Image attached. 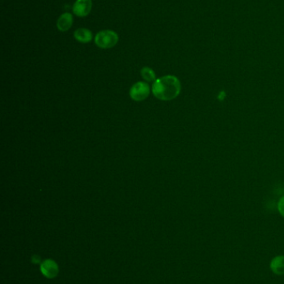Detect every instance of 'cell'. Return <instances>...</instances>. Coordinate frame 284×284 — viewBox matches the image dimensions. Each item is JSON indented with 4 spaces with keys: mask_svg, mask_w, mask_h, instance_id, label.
<instances>
[{
    "mask_svg": "<svg viewBox=\"0 0 284 284\" xmlns=\"http://www.w3.org/2000/svg\"><path fill=\"white\" fill-rule=\"evenodd\" d=\"M152 92L159 100L171 101L180 94L181 83L177 76L167 75L157 79L152 87Z\"/></svg>",
    "mask_w": 284,
    "mask_h": 284,
    "instance_id": "obj_1",
    "label": "cell"
},
{
    "mask_svg": "<svg viewBox=\"0 0 284 284\" xmlns=\"http://www.w3.org/2000/svg\"><path fill=\"white\" fill-rule=\"evenodd\" d=\"M119 35L116 32L109 29L102 30L99 32L95 35L94 38V42L97 47H99L102 49H109V48H114L117 45L119 42Z\"/></svg>",
    "mask_w": 284,
    "mask_h": 284,
    "instance_id": "obj_2",
    "label": "cell"
},
{
    "mask_svg": "<svg viewBox=\"0 0 284 284\" xmlns=\"http://www.w3.org/2000/svg\"><path fill=\"white\" fill-rule=\"evenodd\" d=\"M150 87L144 82H138L130 88L129 95L135 101H143L149 96Z\"/></svg>",
    "mask_w": 284,
    "mask_h": 284,
    "instance_id": "obj_3",
    "label": "cell"
},
{
    "mask_svg": "<svg viewBox=\"0 0 284 284\" xmlns=\"http://www.w3.org/2000/svg\"><path fill=\"white\" fill-rule=\"evenodd\" d=\"M93 9L92 0H76L72 10L77 17L84 18L90 14Z\"/></svg>",
    "mask_w": 284,
    "mask_h": 284,
    "instance_id": "obj_4",
    "label": "cell"
},
{
    "mask_svg": "<svg viewBox=\"0 0 284 284\" xmlns=\"http://www.w3.org/2000/svg\"><path fill=\"white\" fill-rule=\"evenodd\" d=\"M40 271L45 278L52 279L59 275L60 268L57 263L53 259H46L40 265Z\"/></svg>",
    "mask_w": 284,
    "mask_h": 284,
    "instance_id": "obj_5",
    "label": "cell"
},
{
    "mask_svg": "<svg viewBox=\"0 0 284 284\" xmlns=\"http://www.w3.org/2000/svg\"><path fill=\"white\" fill-rule=\"evenodd\" d=\"M74 23V17L70 13H63L60 15L57 21V28L59 31L64 33L72 28Z\"/></svg>",
    "mask_w": 284,
    "mask_h": 284,
    "instance_id": "obj_6",
    "label": "cell"
},
{
    "mask_svg": "<svg viewBox=\"0 0 284 284\" xmlns=\"http://www.w3.org/2000/svg\"><path fill=\"white\" fill-rule=\"evenodd\" d=\"M74 37L79 42L88 43L93 40V34L88 28H80L75 30L74 33Z\"/></svg>",
    "mask_w": 284,
    "mask_h": 284,
    "instance_id": "obj_7",
    "label": "cell"
},
{
    "mask_svg": "<svg viewBox=\"0 0 284 284\" xmlns=\"http://www.w3.org/2000/svg\"><path fill=\"white\" fill-rule=\"evenodd\" d=\"M270 267L273 273L277 275H284V256L275 257L271 261Z\"/></svg>",
    "mask_w": 284,
    "mask_h": 284,
    "instance_id": "obj_8",
    "label": "cell"
},
{
    "mask_svg": "<svg viewBox=\"0 0 284 284\" xmlns=\"http://www.w3.org/2000/svg\"><path fill=\"white\" fill-rule=\"evenodd\" d=\"M141 75L146 82H154L156 81V75L154 71L148 67H144L141 69Z\"/></svg>",
    "mask_w": 284,
    "mask_h": 284,
    "instance_id": "obj_9",
    "label": "cell"
},
{
    "mask_svg": "<svg viewBox=\"0 0 284 284\" xmlns=\"http://www.w3.org/2000/svg\"><path fill=\"white\" fill-rule=\"evenodd\" d=\"M278 208H279V213L284 218V196L279 200V204H278Z\"/></svg>",
    "mask_w": 284,
    "mask_h": 284,
    "instance_id": "obj_10",
    "label": "cell"
},
{
    "mask_svg": "<svg viewBox=\"0 0 284 284\" xmlns=\"http://www.w3.org/2000/svg\"><path fill=\"white\" fill-rule=\"evenodd\" d=\"M40 260H41L40 257L37 256V255H34L33 257V263L34 264H39V263H40Z\"/></svg>",
    "mask_w": 284,
    "mask_h": 284,
    "instance_id": "obj_11",
    "label": "cell"
}]
</instances>
